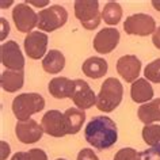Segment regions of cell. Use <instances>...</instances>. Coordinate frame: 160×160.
Returning <instances> with one entry per match:
<instances>
[{
	"label": "cell",
	"instance_id": "obj_1",
	"mask_svg": "<svg viewBox=\"0 0 160 160\" xmlns=\"http://www.w3.org/2000/svg\"><path fill=\"white\" fill-rule=\"evenodd\" d=\"M87 142L99 151L113 147L118 140V128L111 118L106 115L94 117L84 129Z\"/></svg>",
	"mask_w": 160,
	"mask_h": 160
},
{
	"label": "cell",
	"instance_id": "obj_2",
	"mask_svg": "<svg viewBox=\"0 0 160 160\" xmlns=\"http://www.w3.org/2000/svg\"><path fill=\"white\" fill-rule=\"evenodd\" d=\"M123 95V87L118 79L109 78L101 86V91L97 95V106L101 111L110 113L119 106Z\"/></svg>",
	"mask_w": 160,
	"mask_h": 160
},
{
	"label": "cell",
	"instance_id": "obj_3",
	"mask_svg": "<svg viewBox=\"0 0 160 160\" xmlns=\"http://www.w3.org/2000/svg\"><path fill=\"white\" fill-rule=\"evenodd\" d=\"M45 107V99L37 92H25L12 101V111L18 121H29L30 117Z\"/></svg>",
	"mask_w": 160,
	"mask_h": 160
},
{
	"label": "cell",
	"instance_id": "obj_4",
	"mask_svg": "<svg viewBox=\"0 0 160 160\" xmlns=\"http://www.w3.org/2000/svg\"><path fill=\"white\" fill-rule=\"evenodd\" d=\"M75 17L87 30L97 29L101 23L102 14H99L98 0H78L75 2Z\"/></svg>",
	"mask_w": 160,
	"mask_h": 160
},
{
	"label": "cell",
	"instance_id": "obj_5",
	"mask_svg": "<svg viewBox=\"0 0 160 160\" xmlns=\"http://www.w3.org/2000/svg\"><path fill=\"white\" fill-rule=\"evenodd\" d=\"M68 21V12L64 7L54 4L39 11L38 14V27L41 31L50 33L62 27Z\"/></svg>",
	"mask_w": 160,
	"mask_h": 160
},
{
	"label": "cell",
	"instance_id": "obj_6",
	"mask_svg": "<svg viewBox=\"0 0 160 160\" xmlns=\"http://www.w3.org/2000/svg\"><path fill=\"white\" fill-rule=\"evenodd\" d=\"M123 30L129 35L145 37L156 31V23L155 19L148 14H134L128 17L123 22Z\"/></svg>",
	"mask_w": 160,
	"mask_h": 160
},
{
	"label": "cell",
	"instance_id": "obj_7",
	"mask_svg": "<svg viewBox=\"0 0 160 160\" xmlns=\"http://www.w3.org/2000/svg\"><path fill=\"white\" fill-rule=\"evenodd\" d=\"M0 60L6 68L11 71H23L25 58L21 48L15 41H7L0 46Z\"/></svg>",
	"mask_w": 160,
	"mask_h": 160
},
{
	"label": "cell",
	"instance_id": "obj_8",
	"mask_svg": "<svg viewBox=\"0 0 160 160\" xmlns=\"http://www.w3.org/2000/svg\"><path fill=\"white\" fill-rule=\"evenodd\" d=\"M12 19L18 31L21 33L30 34L31 30L38 26V14H35L33 8H30L29 4H25V3L15 6L12 11Z\"/></svg>",
	"mask_w": 160,
	"mask_h": 160
},
{
	"label": "cell",
	"instance_id": "obj_9",
	"mask_svg": "<svg viewBox=\"0 0 160 160\" xmlns=\"http://www.w3.org/2000/svg\"><path fill=\"white\" fill-rule=\"evenodd\" d=\"M41 126L43 133L52 136V137H64L67 133V123L64 113L58 110H49L42 117Z\"/></svg>",
	"mask_w": 160,
	"mask_h": 160
},
{
	"label": "cell",
	"instance_id": "obj_10",
	"mask_svg": "<svg viewBox=\"0 0 160 160\" xmlns=\"http://www.w3.org/2000/svg\"><path fill=\"white\" fill-rule=\"evenodd\" d=\"M23 46H25L26 54L29 56L30 58L39 60L46 53L48 35L43 33V31H31L30 34L26 35Z\"/></svg>",
	"mask_w": 160,
	"mask_h": 160
},
{
	"label": "cell",
	"instance_id": "obj_11",
	"mask_svg": "<svg viewBox=\"0 0 160 160\" xmlns=\"http://www.w3.org/2000/svg\"><path fill=\"white\" fill-rule=\"evenodd\" d=\"M15 134L18 140L23 144H34L42 138L43 129L37 121H19L15 125Z\"/></svg>",
	"mask_w": 160,
	"mask_h": 160
},
{
	"label": "cell",
	"instance_id": "obj_12",
	"mask_svg": "<svg viewBox=\"0 0 160 160\" xmlns=\"http://www.w3.org/2000/svg\"><path fill=\"white\" fill-rule=\"evenodd\" d=\"M119 42V31L115 27H106L101 30L94 38V49L101 54L113 52Z\"/></svg>",
	"mask_w": 160,
	"mask_h": 160
},
{
	"label": "cell",
	"instance_id": "obj_13",
	"mask_svg": "<svg viewBox=\"0 0 160 160\" xmlns=\"http://www.w3.org/2000/svg\"><path fill=\"white\" fill-rule=\"evenodd\" d=\"M71 99L80 110H87L97 105V95L84 80H75V91Z\"/></svg>",
	"mask_w": 160,
	"mask_h": 160
},
{
	"label": "cell",
	"instance_id": "obj_14",
	"mask_svg": "<svg viewBox=\"0 0 160 160\" xmlns=\"http://www.w3.org/2000/svg\"><path fill=\"white\" fill-rule=\"evenodd\" d=\"M140 71H141V61L133 54L122 56L117 61V72L128 83H134L136 80H138Z\"/></svg>",
	"mask_w": 160,
	"mask_h": 160
},
{
	"label": "cell",
	"instance_id": "obj_15",
	"mask_svg": "<svg viewBox=\"0 0 160 160\" xmlns=\"http://www.w3.org/2000/svg\"><path fill=\"white\" fill-rule=\"evenodd\" d=\"M48 90H49V94L56 99H71L75 91V80L68 78H54L49 82Z\"/></svg>",
	"mask_w": 160,
	"mask_h": 160
},
{
	"label": "cell",
	"instance_id": "obj_16",
	"mask_svg": "<svg viewBox=\"0 0 160 160\" xmlns=\"http://www.w3.org/2000/svg\"><path fill=\"white\" fill-rule=\"evenodd\" d=\"M137 115L144 125H151L152 122H160V98L144 103L138 107Z\"/></svg>",
	"mask_w": 160,
	"mask_h": 160
},
{
	"label": "cell",
	"instance_id": "obj_17",
	"mask_svg": "<svg viewBox=\"0 0 160 160\" xmlns=\"http://www.w3.org/2000/svg\"><path fill=\"white\" fill-rule=\"evenodd\" d=\"M130 97L136 103H148L153 97V88L147 79H138L132 84Z\"/></svg>",
	"mask_w": 160,
	"mask_h": 160
},
{
	"label": "cell",
	"instance_id": "obj_18",
	"mask_svg": "<svg viewBox=\"0 0 160 160\" xmlns=\"http://www.w3.org/2000/svg\"><path fill=\"white\" fill-rule=\"evenodd\" d=\"M107 61L102 57H90L83 62V73L91 79H99L103 78L107 72Z\"/></svg>",
	"mask_w": 160,
	"mask_h": 160
},
{
	"label": "cell",
	"instance_id": "obj_19",
	"mask_svg": "<svg viewBox=\"0 0 160 160\" xmlns=\"http://www.w3.org/2000/svg\"><path fill=\"white\" fill-rule=\"evenodd\" d=\"M65 67V57L60 50L52 49L46 53V56L42 60V68L48 73H58Z\"/></svg>",
	"mask_w": 160,
	"mask_h": 160
},
{
	"label": "cell",
	"instance_id": "obj_20",
	"mask_svg": "<svg viewBox=\"0 0 160 160\" xmlns=\"http://www.w3.org/2000/svg\"><path fill=\"white\" fill-rule=\"evenodd\" d=\"M23 80H25L23 79V71L7 69L2 73L0 84H2V88L7 92H15V91L22 88Z\"/></svg>",
	"mask_w": 160,
	"mask_h": 160
},
{
	"label": "cell",
	"instance_id": "obj_21",
	"mask_svg": "<svg viewBox=\"0 0 160 160\" xmlns=\"http://www.w3.org/2000/svg\"><path fill=\"white\" fill-rule=\"evenodd\" d=\"M65 117V123H67V133L68 134H76L82 129L83 122L86 121V113L84 110L80 109H68L64 113Z\"/></svg>",
	"mask_w": 160,
	"mask_h": 160
},
{
	"label": "cell",
	"instance_id": "obj_22",
	"mask_svg": "<svg viewBox=\"0 0 160 160\" xmlns=\"http://www.w3.org/2000/svg\"><path fill=\"white\" fill-rule=\"evenodd\" d=\"M121 17H122V7L119 6V3L117 2L106 3L102 10V19L107 25H111V26L117 25L121 21Z\"/></svg>",
	"mask_w": 160,
	"mask_h": 160
},
{
	"label": "cell",
	"instance_id": "obj_23",
	"mask_svg": "<svg viewBox=\"0 0 160 160\" xmlns=\"http://www.w3.org/2000/svg\"><path fill=\"white\" fill-rule=\"evenodd\" d=\"M142 138L148 145L151 147H160V125H145L142 129Z\"/></svg>",
	"mask_w": 160,
	"mask_h": 160
},
{
	"label": "cell",
	"instance_id": "obj_24",
	"mask_svg": "<svg viewBox=\"0 0 160 160\" xmlns=\"http://www.w3.org/2000/svg\"><path fill=\"white\" fill-rule=\"evenodd\" d=\"M11 160H48V155L39 148H33L26 152H17Z\"/></svg>",
	"mask_w": 160,
	"mask_h": 160
},
{
	"label": "cell",
	"instance_id": "obj_25",
	"mask_svg": "<svg viewBox=\"0 0 160 160\" xmlns=\"http://www.w3.org/2000/svg\"><path fill=\"white\" fill-rule=\"evenodd\" d=\"M144 76L148 82L160 83V58L148 64L144 69Z\"/></svg>",
	"mask_w": 160,
	"mask_h": 160
},
{
	"label": "cell",
	"instance_id": "obj_26",
	"mask_svg": "<svg viewBox=\"0 0 160 160\" xmlns=\"http://www.w3.org/2000/svg\"><path fill=\"white\" fill-rule=\"evenodd\" d=\"M114 160H141V158L133 148H122L115 153Z\"/></svg>",
	"mask_w": 160,
	"mask_h": 160
},
{
	"label": "cell",
	"instance_id": "obj_27",
	"mask_svg": "<svg viewBox=\"0 0 160 160\" xmlns=\"http://www.w3.org/2000/svg\"><path fill=\"white\" fill-rule=\"evenodd\" d=\"M78 160H99L98 156L95 155V152L90 148H84L79 152L78 155Z\"/></svg>",
	"mask_w": 160,
	"mask_h": 160
},
{
	"label": "cell",
	"instance_id": "obj_28",
	"mask_svg": "<svg viewBox=\"0 0 160 160\" xmlns=\"http://www.w3.org/2000/svg\"><path fill=\"white\" fill-rule=\"evenodd\" d=\"M0 23H2V33H0V39H2V41H4L6 37L10 33V25H8V22H7L4 18L0 19Z\"/></svg>",
	"mask_w": 160,
	"mask_h": 160
},
{
	"label": "cell",
	"instance_id": "obj_29",
	"mask_svg": "<svg viewBox=\"0 0 160 160\" xmlns=\"http://www.w3.org/2000/svg\"><path fill=\"white\" fill-rule=\"evenodd\" d=\"M0 145H2V156H0V160H6L7 156L10 155V145L6 141H2Z\"/></svg>",
	"mask_w": 160,
	"mask_h": 160
},
{
	"label": "cell",
	"instance_id": "obj_30",
	"mask_svg": "<svg viewBox=\"0 0 160 160\" xmlns=\"http://www.w3.org/2000/svg\"><path fill=\"white\" fill-rule=\"evenodd\" d=\"M152 42H153V45L158 48V49H160V26L156 29L153 35H152Z\"/></svg>",
	"mask_w": 160,
	"mask_h": 160
},
{
	"label": "cell",
	"instance_id": "obj_31",
	"mask_svg": "<svg viewBox=\"0 0 160 160\" xmlns=\"http://www.w3.org/2000/svg\"><path fill=\"white\" fill-rule=\"evenodd\" d=\"M25 3L33 4L34 7H45V6L49 4V0H42V2H38V0H29V2H25Z\"/></svg>",
	"mask_w": 160,
	"mask_h": 160
},
{
	"label": "cell",
	"instance_id": "obj_32",
	"mask_svg": "<svg viewBox=\"0 0 160 160\" xmlns=\"http://www.w3.org/2000/svg\"><path fill=\"white\" fill-rule=\"evenodd\" d=\"M152 6H153V8L155 10H158V11H160V0H152Z\"/></svg>",
	"mask_w": 160,
	"mask_h": 160
},
{
	"label": "cell",
	"instance_id": "obj_33",
	"mask_svg": "<svg viewBox=\"0 0 160 160\" xmlns=\"http://www.w3.org/2000/svg\"><path fill=\"white\" fill-rule=\"evenodd\" d=\"M11 4H12V2H11V0H10V2H2V8H6V7L8 8Z\"/></svg>",
	"mask_w": 160,
	"mask_h": 160
},
{
	"label": "cell",
	"instance_id": "obj_34",
	"mask_svg": "<svg viewBox=\"0 0 160 160\" xmlns=\"http://www.w3.org/2000/svg\"><path fill=\"white\" fill-rule=\"evenodd\" d=\"M56 160H67V159H56Z\"/></svg>",
	"mask_w": 160,
	"mask_h": 160
}]
</instances>
